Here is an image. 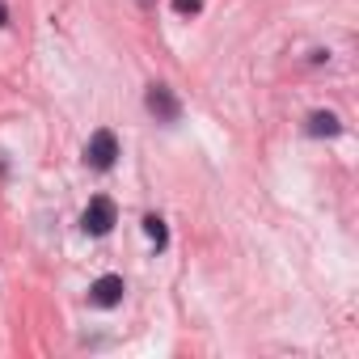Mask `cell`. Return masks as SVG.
<instances>
[{
	"instance_id": "obj_1",
	"label": "cell",
	"mask_w": 359,
	"mask_h": 359,
	"mask_svg": "<svg viewBox=\"0 0 359 359\" xmlns=\"http://www.w3.org/2000/svg\"><path fill=\"white\" fill-rule=\"evenodd\" d=\"M114 220H118L114 203H110L106 195H97V199H89V208H85V216H81V229H85L89 237H106V233L114 229Z\"/></svg>"
},
{
	"instance_id": "obj_2",
	"label": "cell",
	"mask_w": 359,
	"mask_h": 359,
	"mask_svg": "<svg viewBox=\"0 0 359 359\" xmlns=\"http://www.w3.org/2000/svg\"><path fill=\"white\" fill-rule=\"evenodd\" d=\"M114 156H118V140H114V131H93L89 144H85V165H89V169H110Z\"/></svg>"
},
{
	"instance_id": "obj_3",
	"label": "cell",
	"mask_w": 359,
	"mask_h": 359,
	"mask_svg": "<svg viewBox=\"0 0 359 359\" xmlns=\"http://www.w3.org/2000/svg\"><path fill=\"white\" fill-rule=\"evenodd\" d=\"M123 292H127L123 275H102V279L89 287V304H93V309H114V304L123 300Z\"/></svg>"
},
{
	"instance_id": "obj_4",
	"label": "cell",
	"mask_w": 359,
	"mask_h": 359,
	"mask_svg": "<svg viewBox=\"0 0 359 359\" xmlns=\"http://www.w3.org/2000/svg\"><path fill=\"white\" fill-rule=\"evenodd\" d=\"M148 110H152L161 123H177V102H173V93H169L165 85H152V89H148Z\"/></svg>"
},
{
	"instance_id": "obj_5",
	"label": "cell",
	"mask_w": 359,
	"mask_h": 359,
	"mask_svg": "<svg viewBox=\"0 0 359 359\" xmlns=\"http://www.w3.org/2000/svg\"><path fill=\"white\" fill-rule=\"evenodd\" d=\"M309 131H313V135H338V131H342V123H338L334 114H325V110H317V114L309 118Z\"/></svg>"
},
{
	"instance_id": "obj_6",
	"label": "cell",
	"mask_w": 359,
	"mask_h": 359,
	"mask_svg": "<svg viewBox=\"0 0 359 359\" xmlns=\"http://www.w3.org/2000/svg\"><path fill=\"white\" fill-rule=\"evenodd\" d=\"M144 233L156 241V250H165V241H169V233H165V220L161 216H144Z\"/></svg>"
},
{
	"instance_id": "obj_7",
	"label": "cell",
	"mask_w": 359,
	"mask_h": 359,
	"mask_svg": "<svg viewBox=\"0 0 359 359\" xmlns=\"http://www.w3.org/2000/svg\"><path fill=\"white\" fill-rule=\"evenodd\" d=\"M177 13H199V0H173Z\"/></svg>"
},
{
	"instance_id": "obj_8",
	"label": "cell",
	"mask_w": 359,
	"mask_h": 359,
	"mask_svg": "<svg viewBox=\"0 0 359 359\" xmlns=\"http://www.w3.org/2000/svg\"><path fill=\"white\" fill-rule=\"evenodd\" d=\"M5 22H9V9H5V5H0V26H5Z\"/></svg>"
}]
</instances>
